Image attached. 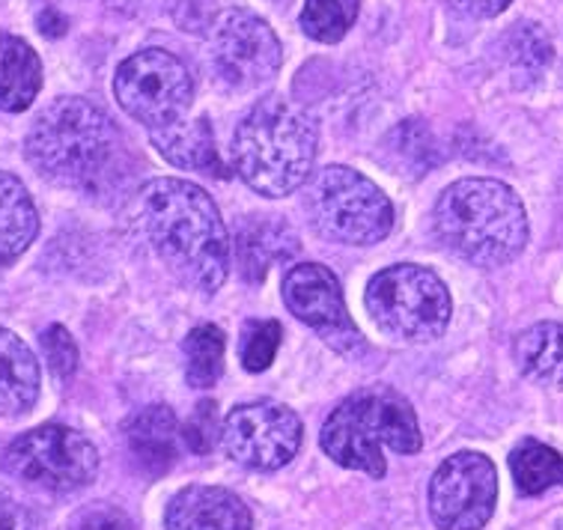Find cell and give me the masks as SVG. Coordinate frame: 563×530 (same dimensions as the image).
Instances as JSON below:
<instances>
[{"label":"cell","instance_id":"4316f807","mask_svg":"<svg viewBox=\"0 0 563 530\" xmlns=\"http://www.w3.org/2000/svg\"><path fill=\"white\" fill-rule=\"evenodd\" d=\"M280 322L275 319H254L247 322L245 334H242V367L247 373H263L272 367L277 349H280Z\"/></svg>","mask_w":563,"mask_h":530},{"label":"cell","instance_id":"ffe728a7","mask_svg":"<svg viewBox=\"0 0 563 530\" xmlns=\"http://www.w3.org/2000/svg\"><path fill=\"white\" fill-rule=\"evenodd\" d=\"M40 233V212L19 176L0 170V265H12Z\"/></svg>","mask_w":563,"mask_h":530},{"label":"cell","instance_id":"9a60e30c","mask_svg":"<svg viewBox=\"0 0 563 530\" xmlns=\"http://www.w3.org/2000/svg\"><path fill=\"white\" fill-rule=\"evenodd\" d=\"M179 420L170 406H146L125 420L129 456L146 477H162L179 456Z\"/></svg>","mask_w":563,"mask_h":530},{"label":"cell","instance_id":"6da1fadb","mask_svg":"<svg viewBox=\"0 0 563 530\" xmlns=\"http://www.w3.org/2000/svg\"><path fill=\"white\" fill-rule=\"evenodd\" d=\"M24 155L42 179L87 197L120 195L134 158L111 117L81 96L54 99L33 120Z\"/></svg>","mask_w":563,"mask_h":530},{"label":"cell","instance_id":"5bb4252c","mask_svg":"<svg viewBox=\"0 0 563 530\" xmlns=\"http://www.w3.org/2000/svg\"><path fill=\"white\" fill-rule=\"evenodd\" d=\"M167 530H251L254 516L236 492L221 486H185L164 510Z\"/></svg>","mask_w":563,"mask_h":530},{"label":"cell","instance_id":"e575fe53","mask_svg":"<svg viewBox=\"0 0 563 530\" xmlns=\"http://www.w3.org/2000/svg\"><path fill=\"white\" fill-rule=\"evenodd\" d=\"M558 530H563V521H561V528H558Z\"/></svg>","mask_w":563,"mask_h":530},{"label":"cell","instance_id":"1f68e13d","mask_svg":"<svg viewBox=\"0 0 563 530\" xmlns=\"http://www.w3.org/2000/svg\"><path fill=\"white\" fill-rule=\"evenodd\" d=\"M448 3L468 19H495L510 7L512 0H448Z\"/></svg>","mask_w":563,"mask_h":530},{"label":"cell","instance_id":"52a82bcc","mask_svg":"<svg viewBox=\"0 0 563 530\" xmlns=\"http://www.w3.org/2000/svg\"><path fill=\"white\" fill-rule=\"evenodd\" d=\"M364 305L376 328L402 343L439 340L453 317V301L444 280L415 263L390 265L369 277Z\"/></svg>","mask_w":563,"mask_h":530},{"label":"cell","instance_id":"ba28073f","mask_svg":"<svg viewBox=\"0 0 563 530\" xmlns=\"http://www.w3.org/2000/svg\"><path fill=\"white\" fill-rule=\"evenodd\" d=\"M12 477L45 492H78L99 474V450L84 432L63 423H42L12 441L3 453Z\"/></svg>","mask_w":563,"mask_h":530},{"label":"cell","instance_id":"2e32d148","mask_svg":"<svg viewBox=\"0 0 563 530\" xmlns=\"http://www.w3.org/2000/svg\"><path fill=\"white\" fill-rule=\"evenodd\" d=\"M150 141H153L155 153L174 167L206 176H224V164H221L216 146V132H212V123L206 117H197V120L183 117L176 123L150 129Z\"/></svg>","mask_w":563,"mask_h":530},{"label":"cell","instance_id":"3957f363","mask_svg":"<svg viewBox=\"0 0 563 530\" xmlns=\"http://www.w3.org/2000/svg\"><path fill=\"white\" fill-rule=\"evenodd\" d=\"M317 150V120L284 96H266L239 120L233 167L247 188L277 200L308 183Z\"/></svg>","mask_w":563,"mask_h":530},{"label":"cell","instance_id":"7c38bea8","mask_svg":"<svg viewBox=\"0 0 563 530\" xmlns=\"http://www.w3.org/2000/svg\"><path fill=\"white\" fill-rule=\"evenodd\" d=\"M301 418L272 399L236 406L224 418L221 444L227 456L251 471H280L301 448Z\"/></svg>","mask_w":563,"mask_h":530},{"label":"cell","instance_id":"5b68a950","mask_svg":"<svg viewBox=\"0 0 563 530\" xmlns=\"http://www.w3.org/2000/svg\"><path fill=\"white\" fill-rule=\"evenodd\" d=\"M319 444L343 468L382 479L388 471L382 448L411 456L418 453L423 439L409 399L388 385H373L349 394L328 415L319 432Z\"/></svg>","mask_w":563,"mask_h":530},{"label":"cell","instance_id":"4fadbf2b","mask_svg":"<svg viewBox=\"0 0 563 530\" xmlns=\"http://www.w3.org/2000/svg\"><path fill=\"white\" fill-rule=\"evenodd\" d=\"M284 305L343 357H361L367 340L349 317L340 280L322 263H298L284 277Z\"/></svg>","mask_w":563,"mask_h":530},{"label":"cell","instance_id":"277c9868","mask_svg":"<svg viewBox=\"0 0 563 530\" xmlns=\"http://www.w3.org/2000/svg\"><path fill=\"white\" fill-rule=\"evenodd\" d=\"M432 224L441 245L477 268H501L528 245L522 197L501 179H460L435 203Z\"/></svg>","mask_w":563,"mask_h":530},{"label":"cell","instance_id":"cb8c5ba5","mask_svg":"<svg viewBox=\"0 0 563 530\" xmlns=\"http://www.w3.org/2000/svg\"><path fill=\"white\" fill-rule=\"evenodd\" d=\"M224 331L218 325H197L183 343L185 378L191 388H212L224 373Z\"/></svg>","mask_w":563,"mask_h":530},{"label":"cell","instance_id":"836d02e7","mask_svg":"<svg viewBox=\"0 0 563 530\" xmlns=\"http://www.w3.org/2000/svg\"><path fill=\"white\" fill-rule=\"evenodd\" d=\"M104 7H111V10H134L137 3H144V0H99Z\"/></svg>","mask_w":563,"mask_h":530},{"label":"cell","instance_id":"4dcf8cb0","mask_svg":"<svg viewBox=\"0 0 563 530\" xmlns=\"http://www.w3.org/2000/svg\"><path fill=\"white\" fill-rule=\"evenodd\" d=\"M0 530H40L33 516L10 492H0Z\"/></svg>","mask_w":563,"mask_h":530},{"label":"cell","instance_id":"44dd1931","mask_svg":"<svg viewBox=\"0 0 563 530\" xmlns=\"http://www.w3.org/2000/svg\"><path fill=\"white\" fill-rule=\"evenodd\" d=\"M512 361L537 385H563V325L537 322L512 343Z\"/></svg>","mask_w":563,"mask_h":530},{"label":"cell","instance_id":"7a4b0ae2","mask_svg":"<svg viewBox=\"0 0 563 530\" xmlns=\"http://www.w3.org/2000/svg\"><path fill=\"white\" fill-rule=\"evenodd\" d=\"M141 212L167 272L200 296H216L230 275V239L216 200L200 185L162 176L144 185Z\"/></svg>","mask_w":563,"mask_h":530},{"label":"cell","instance_id":"f1b7e54d","mask_svg":"<svg viewBox=\"0 0 563 530\" xmlns=\"http://www.w3.org/2000/svg\"><path fill=\"white\" fill-rule=\"evenodd\" d=\"M42 355L57 378H73L78 369V346L63 325H48L40 336Z\"/></svg>","mask_w":563,"mask_h":530},{"label":"cell","instance_id":"9c48e42d","mask_svg":"<svg viewBox=\"0 0 563 530\" xmlns=\"http://www.w3.org/2000/svg\"><path fill=\"white\" fill-rule=\"evenodd\" d=\"M113 96L132 120L144 123L146 129H158L183 120L195 96V84L176 54L144 48L120 63L113 78Z\"/></svg>","mask_w":563,"mask_h":530},{"label":"cell","instance_id":"603a6c76","mask_svg":"<svg viewBox=\"0 0 563 530\" xmlns=\"http://www.w3.org/2000/svg\"><path fill=\"white\" fill-rule=\"evenodd\" d=\"M385 153L390 167L402 176H423L441 162L435 137L423 120H406L397 125L385 141Z\"/></svg>","mask_w":563,"mask_h":530},{"label":"cell","instance_id":"ac0fdd59","mask_svg":"<svg viewBox=\"0 0 563 530\" xmlns=\"http://www.w3.org/2000/svg\"><path fill=\"white\" fill-rule=\"evenodd\" d=\"M40 399V364L31 346L0 328V418H21Z\"/></svg>","mask_w":563,"mask_h":530},{"label":"cell","instance_id":"d6986e66","mask_svg":"<svg viewBox=\"0 0 563 530\" xmlns=\"http://www.w3.org/2000/svg\"><path fill=\"white\" fill-rule=\"evenodd\" d=\"M42 90V60L27 42L12 33L0 36V111H27Z\"/></svg>","mask_w":563,"mask_h":530},{"label":"cell","instance_id":"d6a6232c","mask_svg":"<svg viewBox=\"0 0 563 530\" xmlns=\"http://www.w3.org/2000/svg\"><path fill=\"white\" fill-rule=\"evenodd\" d=\"M36 24H40V31L45 33V36H52V40H57V36H63V33H66V19H63L57 10H52V7L40 12Z\"/></svg>","mask_w":563,"mask_h":530},{"label":"cell","instance_id":"30bf717a","mask_svg":"<svg viewBox=\"0 0 563 530\" xmlns=\"http://www.w3.org/2000/svg\"><path fill=\"white\" fill-rule=\"evenodd\" d=\"M209 60L218 78L239 92L260 90L280 71L284 48L256 12L230 7L209 21Z\"/></svg>","mask_w":563,"mask_h":530},{"label":"cell","instance_id":"f546056e","mask_svg":"<svg viewBox=\"0 0 563 530\" xmlns=\"http://www.w3.org/2000/svg\"><path fill=\"white\" fill-rule=\"evenodd\" d=\"M75 530H134L132 519L111 504H99L78 519Z\"/></svg>","mask_w":563,"mask_h":530},{"label":"cell","instance_id":"d4e9b609","mask_svg":"<svg viewBox=\"0 0 563 530\" xmlns=\"http://www.w3.org/2000/svg\"><path fill=\"white\" fill-rule=\"evenodd\" d=\"M361 0H305V10L298 15L301 31L313 42L334 45L352 31L358 21Z\"/></svg>","mask_w":563,"mask_h":530},{"label":"cell","instance_id":"484cf974","mask_svg":"<svg viewBox=\"0 0 563 530\" xmlns=\"http://www.w3.org/2000/svg\"><path fill=\"white\" fill-rule=\"evenodd\" d=\"M507 57L512 69L525 75H540L552 63V42L543 33L540 24H516L507 36Z\"/></svg>","mask_w":563,"mask_h":530},{"label":"cell","instance_id":"8992f818","mask_svg":"<svg viewBox=\"0 0 563 530\" xmlns=\"http://www.w3.org/2000/svg\"><path fill=\"white\" fill-rule=\"evenodd\" d=\"M305 209L313 230L338 245H379L394 230L388 195L346 164H328L310 176Z\"/></svg>","mask_w":563,"mask_h":530},{"label":"cell","instance_id":"8fae6325","mask_svg":"<svg viewBox=\"0 0 563 530\" xmlns=\"http://www.w3.org/2000/svg\"><path fill=\"white\" fill-rule=\"evenodd\" d=\"M498 504V471L477 450L441 462L427 489L430 519L439 530H481Z\"/></svg>","mask_w":563,"mask_h":530},{"label":"cell","instance_id":"83f0119b","mask_svg":"<svg viewBox=\"0 0 563 530\" xmlns=\"http://www.w3.org/2000/svg\"><path fill=\"white\" fill-rule=\"evenodd\" d=\"M221 439V427H218V406L212 399H200L197 408L191 411V418L185 420L183 427V441L188 444L191 453L197 456H206L212 453Z\"/></svg>","mask_w":563,"mask_h":530},{"label":"cell","instance_id":"e0dca14e","mask_svg":"<svg viewBox=\"0 0 563 530\" xmlns=\"http://www.w3.org/2000/svg\"><path fill=\"white\" fill-rule=\"evenodd\" d=\"M298 254V239L284 221L277 218H256L251 214L236 233L239 272L247 284H263L272 263H284Z\"/></svg>","mask_w":563,"mask_h":530},{"label":"cell","instance_id":"7402d4cb","mask_svg":"<svg viewBox=\"0 0 563 530\" xmlns=\"http://www.w3.org/2000/svg\"><path fill=\"white\" fill-rule=\"evenodd\" d=\"M510 471L516 489L537 498L549 489H563V456L543 441L525 439L510 453Z\"/></svg>","mask_w":563,"mask_h":530}]
</instances>
